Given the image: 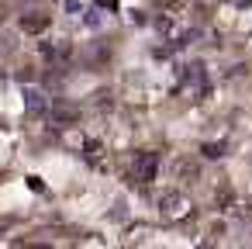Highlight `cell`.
Returning <instances> with one entry per match:
<instances>
[{
  "instance_id": "cell-5",
  "label": "cell",
  "mask_w": 252,
  "mask_h": 249,
  "mask_svg": "<svg viewBox=\"0 0 252 249\" xmlns=\"http://www.w3.org/2000/svg\"><path fill=\"white\" fill-rule=\"evenodd\" d=\"M204 156H211V159H218V156H221V145H204Z\"/></svg>"
},
{
  "instance_id": "cell-6",
  "label": "cell",
  "mask_w": 252,
  "mask_h": 249,
  "mask_svg": "<svg viewBox=\"0 0 252 249\" xmlns=\"http://www.w3.org/2000/svg\"><path fill=\"white\" fill-rule=\"evenodd\" d=\"M159 7H176V4H183V0H156Z\"/></svg>"
},
{
  "instance_id": "cell-3",
  "label": "cell",
  "mask_w": 252,
  "mask_h": 249,
  "mask_svg": "<svg viewBox=\"0 0 252 249\" xmlns=\"http://www.w3.org/2000/svg\"><path fill=\"white\" fill-rule=\"evenodd\" d=\"M162 204H166V211H169V214H176V211H183V208H187V201H183V197H173V194H169V197H162Z\"/></svg>"
},
{
  "instance_id": "cell-4",
  "label": "cell",
  "mask_w": 252,
  "mask_h": 249,
  "mask_svg": "<svg viewBox=\"0 0 252 249\" xmlns=\"http://www.w3.org/2000/svg\"><path fill=\"white\" fill-rule=\"evenodd\" d=\"M28 107H32V111H35V107L42 111V107H45V101H42V94H28Z\"/></svg>"
},
{
  "instance_id": "cell-7",
  "label": "cell",
  "mask_w": 252,
  "mask_h": 249,
  "mask_svg": "<svg viewBox=\"0 0 252 249\" xmlns=\"http://www.w3.org/2000/svg\"><path fill=\"white\" fill-rule=\"evenodd\" d=\"M97 4H104V7H114V4H118V0H97Z\"/></svg>"
},
{
  "instance_id": "cell-1",
  "label": "cell",
  "mask_w": 252,
  "mask_h": 249,
  "mask_svg": "<svg viewBox=\"0 0 252 249\" xmlns=\"http://www.w3.org/2000/svg\"><path fill=\"white\" fill-rule=\"evenodd\" d=\"M156 166H159L156 152H135V156L128 159V177H131L135 183H145V180L156 177Z\"/></svg>"
},
{
  "instance_id": "cell-2",
  "label": "cell",
  "mask_w": 252,
  "mask_h": 249,
  "mask_svg": "<svg viewBox=\"0 0 252 249\" xmlns=\"http://www.w3.org/2000/svg\"><path fill=\"white\" fill-rule=\"evenodd\" d=\"M21 28L32 32V35H38V32L49 28V14H25V18H21Z\"/></svg>"
}]
</instances>
